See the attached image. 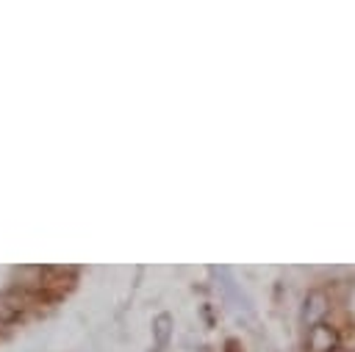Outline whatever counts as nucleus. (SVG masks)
<instances>
[{"mask_svg": "<svg viewBox=\"0 0 355 352\" xmlns=\"http://www.w3.org/2000/svg\"><path fill=\"white\" fill-rule=\"evenodd\" d=\"M327 310H330V299H327V294L319 291V288L308 291V297H305V302H302V324H305L308 330L316 327V324H322L324 316H327Z\"/></svg>", "mask_w": 355, "mask_h": 352, "instance_id": "f257e3e1", "label": "nucleus"}, {"mask_svg": "<svg viewBox=\"0 0 355 352\" xmlns=\"http://www.w3.org/2000/svg\"><path fill=\"white\" fill-rule=\"evenodd\" d=\"M338 346H341V335L333 324L322 322V324L308 330V349L311 352H336Z\"/></svg>", "mask_w": 355, "mask_h": 352, "instance_id": "f03ea898", "label": "nucleus"}, {"mask_svg": "<svg viewBox=\"0 0 355 352\" xmlns=\"http://www.w3.org/2000/svg\"><path fill=\"white\" fill-rule=\"evenodd\" d=\"M22 316V297L14 291H3L0 294V327L17 322Z\"/></svg>", "mask_w": 355, "mask_h": 352, "instance_id": "7ed1b4c3", "label": "nucleus"}, {"mask_svg": "<svg viewBox=\"0 0 355 352\" xmlns=\"http://www.w3.org/2000/svg\"><path fill=\"white\" fill-rule=\"evenodd\" d=\"M169 324H172V319H169L166 313H161V316L155 319V335H158V344L166 341V335H169Z\"/></svg>", "mask_w": 355, "mask_h": 352, "instance_id": "20e7f679", "label": "nucleus"}, {"mask_svg": "<svg viewBox=\"0 0 355 352\" xmlns=\"http://www.w3.org/2000/svg\"><path fill=\"white\" fill-rule=\"evenodd\" d=\"M336 352H349V349H341V346H338V349H336Z\"/></svg>", "mask_w": 355, "mask_h": 352, "instance_id": "39448f33", "label": "nucleus"}]
</instances>
